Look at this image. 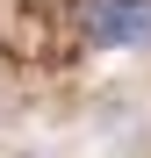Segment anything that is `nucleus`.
I'll return each instance as SVG.
<instances>
[{"label":"nucleus","mask_w":151,"mask_h":158,"mask_svg":"<svg viewBox=\"0 0 151 158\" xmlns=\"http://www.w3.org/2000/svg\"><path fill=\"white\" fill-rule=\"evenodd\" d=\"M86 36L101 50H151V0H94Z\"/></svg>","instance_id":"f257e3e1"}]
</instances>
